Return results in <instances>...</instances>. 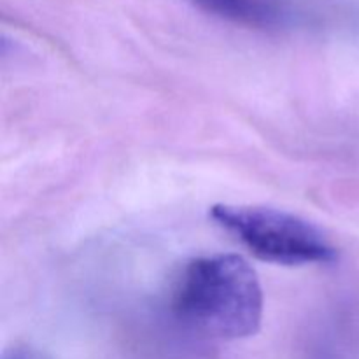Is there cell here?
<instances>
[{
  "label": "cell",
  "instance_id": "1",
  "mask_svg": "<svg viewBox=\"0 0 359 359\" xmlns=\"http://www.w3.org/2000/svg\"><path fill=\"white\" fill-rule=\"evenodd\" d=\"M170 305L179 321L202 335L219 340L248 339L262 326V283L242 256H200L182 269Z\"/></svg>",
  "mask_w": 359,
  "mask_h": 359
},
{
  "label": "cell",
  "instance_id": "2",
  "mask_svg": "<svg viewBox=\"0 0 359 359\" xmlns=\"http://www.w3.org/2000/svg\"><path fill=\"white\" fill-rule=\"evenodd\" d=\"M209 216L263 262L304 266L326 265L337 259V249L330 238L297 214L272 207L219 203L210 209Z\"/></svg>",
  "mask_w": 359,
  "mask_h": 359
},
{
  "label": "cell",
  "instance_id": "3",
  "mask_svg": "<svg viewBox=\"0 0 359 359\" xmlns=\"http://www.w3.org/2000/svg\"><path fill=\"white\" fill-rule=\"evenodd\" d=\"M209 14L249 28H283L297 14L294 0H191Z\"/></svg>",
  "mask_w": 359,
  "mask_h": 359
},
{
  "label": "cell",
  "instance_id": "4",
  "mask_svg": "<svg viewBox=\"0 0 359 359\" xmlns=\"http://www.w3.org/2000/svg\"><path fill=\"white\" fill-rule=\"evenodd\" d=\"M2 359H46V356L30 346H14L4 354Z\"/></svg>",
  "mask_w": 359,
  "mask_h": 359
}]
</instances>
